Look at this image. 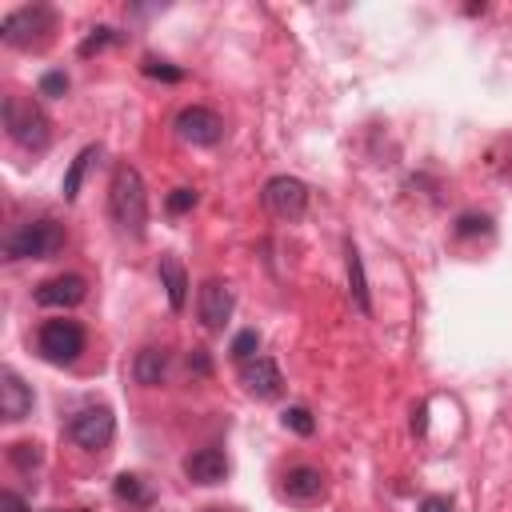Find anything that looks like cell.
Segmentation results:
<instances>
[{"mask_svg": "<svg viewBox=\"0 0 512 512\" xmlns=\"http://www.w3.org/2000/svg\"><path fill=\"white\" fill-rule=\"evenodd\" d=\"M108 212H112L120 232H128L132 240H144V232H148V188H144V176L132 164H116L112 168Z\"/></svg>", "mask_w": 512, "mask_h": 512, "instance_id": "cell-1", "label": "cell"}, {"mask_svg": "<svg viewBox=\"0 0 512 512\" xmlns=\"http://www.w3.org/2000/svg\"><path fill=\"white\" fill-rule=\"evenodd\" d=\"M56 28H60L56 8H48V4H24V8H16V12H8L0 20V40L8 48H20V52H40L56 36Z\"/></svg>", "mask_w": 512, "mask_h": 512, "instance_id": "cell-2", "label": "cell"}, {"mask_svg": "<svg viewBox=\"0 0 512 512\" xmlns=\"http://www.w3.org/2000/svg\"><path fill=\"white\" fill-rule=\"evenodd\" d=\"M4 132L12 144H20L24 152H44L52 144V120L44 116V108L28 96H4Z\"/></svg>", "mask_w": 512, "mask_h": 512, "instance_id": "cell-3", "label": "cell"}, {"mask_svg": "<svg viewBox=\"0 0 512 512\" xmlns=\"http://www.w3.org/2000/svg\"><path fill=\"white\" fill-rule=\"evenodd\" d=\"M64 248V224L40 216V220H28V224H16L8 236H4V256L8 260H48Z\"/></svg>", "mask_w": 512, "mask_h": 512, "instance_id": "cell-4", "label": "cell"}, {"mask_svg": "<svg viewBox=\"0 0 512 512\" xmlns=\"http://www.w3.org/2000/svg\"><path fill=\"white\" fill-rule=\"evenodd\" d=\"M88 344V332L80 320H44L40 332H36V352L48 360V364H72Z\"/></svg>", "mask_w": 512, "mask_h": 512, "instance_id": "cell-5", "label": "cell"}, {"mask_svg": "<svg viewBox=\"0 0 512 512\" xmlns=\"http://www.w3.org/2000/svg\"><path fill=\"white\" fill-rule=\"evenodd\" d=\"M116 436V416L108 404H88L68 420V440L84 452H104Z\"/></svg>", "mask_w": 512, "mask_h": 512, "instance_id": "cell-6", "label": "cell"}, {"mask_svg": "<svg viewBox=\"0 0 512 512\" xmlns=\"http://www.w3.org/2000/svg\"><path fill=\"white\" fill-rule=\"evenodd\" d=\"M176 136H180L184 144L212 148V144H220V136H224V120H220L212 108H204V104H188V108L176 112Z\"/></svg>", "mask_w": 512, "mask_h": 512, "instance_id": "cell-7", "label": "cell"}, {"mask_svg": "<svg viewBox=\"0 0 512 512\" xmlns=\"http://www.w3.org/2000/svg\"><path fill=\"white\" fill-rule=\"evenodd\" d=\"M264 208L280 220H300L308 212V184L296 176H272L264 184Z\"/></svg>", "mask_w": 512, "mask_h": 512, "instance_id": "cell-8", "label": "cell"}, {"mask_svg": "<svg viewBox=\"0 0 512 512\" xmlns=\"http://www.w3.org/2000/svg\"><path fill=\"white\" fill-rule=\"evenodd\" d=\"M280 496L296 508H312L324 500V472L316 464H292L280 476Z\"/></svg>", "mask_w": 512, "mask_h": 512, "instance_id": "cell-9", "label": "cell"}, {"mask_svg": "<svg viewBox=\"0 0 512 512\" xmlns=\"http://www.w3.org/2000/svg\"><path fill=\"white\" fill-rule=\"evenodd\" d=\"M232 308H236V296L224 280H204L200 284V296H196V312H200V324L208 332H220L228 320H232Z\"/></svg>", "mask_w": 512, "mask_h": 512, "instance_id": "cell-10", "label": "cell"}, {"mask_svg": "<svg viewBox=\"0 0 512 512\" xmlns=\"http://www.w3.org/2000/svg\"><path fill=\"white\" fill-rule=\"evenodd\" d=\"M32 296H36L40 308H76V304L88 296V280L76 276V272H60V276L40 280Z\"/></svg>", "mask_w": 512, "mask_h": 512, "instance_id": "cell-11", "label": "cell"}, {"mask_svg": "<svg viewBox=\"0 0 512 512\" xmlns=\"http://www.w3.org/2000/svg\"><path fill=\"white\" fill-rule=\"evenodd\" d=\"M240 384H244V392L256 396V400H276V396L284 392V376H280L276 360H268V356L244 360V364H240Z\"/></svg>", "mask_w": 512, "mask_h": 512, "instance_id": "cell-12", "label": "cell"}, {"mask_svg": "<svg viewBox=\"0 0 512 512\" xmlns=\"http://www.w3.org/2000/svg\"><path fill=\"white\" fill-rule=\"evenodd\" d=\"M184 476H188L192 484H220V480L228 476V456H224V448H216V444L196 448V452L184 460Z\"/></svg>", "mask_w": 512, "mask_h": 512, "instance_id": "cell-13", "label": "cell"}, {"mask_svg": "<svg viewBox=\"0 0 512 512\" xmlns=\"http://www.w3.org/2000/svg\"><path fill=\"white\" fill-rule=\"evenodd\" d=\"M32 412V388L12 372V368H4L0 372V416L4 420H24Z\"/></svg>", "mask_w": 512, "mask_h": 512, "instance_id": "cell-14", "label": "cell"}, {"mask_svg": "<svg viewBox=\"0 0 512 512\" xmlns=\"http://www.w3.org/2000/svg\"><path fill=\"white\" fill-rule=\"evenodd\" d=\"M112 496H116V504H124L128 512H148V508L156 504V492H152L148 480L136 476V472H120V476L112 480Z\"/></svg>", "mask_w": 512, "mask_h": 512, "instance_id": "cell-15", "label": "cell"}, {"mask_svg": "<svg viewBox=\"0 0 512 512\" xmlns=\"http://www.w3.org/2000/svg\"><path fill=\"white\" fill-rule=\"evenodd\" d=\"M160 284H164V292H168V308L180 312L184 300H188V272H184V264H180L172 252L160 256Z\"/></svg>", "mask_w": 512, "mask_h": 512, "instance_id": "cell-16", "label": "cell"}, {"mask_svg": "<svg viewBox=\"0 0 512 512\" xmlns=\"http://www.w3.org/2000/svg\"><path fill=\"white\" fill-rule=\"evenodd\" d=\"M132 376H136V384H144V388L164 384V376H168V352H164V348H140L136 360H132Z\"/></svg>", "mask_w": 512, "mask_h": 512, "instance_id": "cell-17", "label": "cell"}, {"mask_svg": "<svg viewBox=\"0 0 512 512\" xmlns=\"http://www.w3.org/2000/svg\"><path fill=\"white\" fill-rule=\"evenodd\" d=\"M344 256H348V284H352V300H356V308L368 316V312H372V296H368V276H364L360 248L348 240V244H344Z\"/></svg>", "mask_w": 512, "mask_h": 512, "instance_id": "cell-18", "label": "cell"}, {"mask_svg": "<svg viewBox=\"0 0 512 512\" xmlns=\"http://www.w3.org/2000/svg\"><path fill=\"white\" fill-rule=\"evenodd\" d=\"M96 156H100V144H88V148L76 152V160L64 172V200H76L80 196V184H84V176H88V168H92Z\"/></svg>", "mask_w": 512, "mask_h": 512, "instance_id": "cell-19", "label": "cell"}, {"mask_svg": "<svg viewBox=\"0 0 512 512\" xmlns=\"http://www.w3.org/2000/svg\"><path fill=\"white\" fill-rule=\"evenodd\" d=\"M8 460H12V468L32 472V468H40L44 452H40V444H36V440H16V444L8 448Z\"/></svg>", "mask_w": 512, "mask_h": 512, "instance_id": "cell-20", "label": "cell"}, {"mask_svg": "<svg viewBox=\"0 0 512 512\" xmlns=\"http://www.w3.org/2000/svg\"><path fill=\"white\" fill-rule=\"evenodd\" d=\"M280 424L292 428L296 436H312V432H316V420H312V412H308L304 404H288V408L280 412Z\"/></svg>", "mask_w": 512, "mask_h": 512, "instance_id": "cell-21", "label": "cell"}, {"mask_svg": "<svg viewBox=\"0 0 512 512\" xmlns=\"http://www.w3.org/2000/svg\"><path fill=\"white\" fill-rule=\"evenodd\" d=\"M488 168H492L496 176L512 180V136H504V140H496V144L488 148Z\"/></svg>", "mask_w": 512, "mask_h": 512, "instance_id": "cell-22", "label": "cell"}, {"mask_svg": "<svg viewBox=\"0 0 512 512\" xmlns=\"http://www.w3.org/2000/svg\"><path fill=\"white\" fill-rule=\"evenodd\" d=\"M452 232H456L460 240H468V236H484V232H492V220H488L484 212H460Z\"/></svg>", "mask_w": 512, "mask_h": 512, "instance_id": "cell-23", "label": "cell"}, {"mask_svg": "<svg viewBox=\"0 0 512 512\" xmlns=\"http://www.w3.org/2000/svg\"><path fill=\"white\" fill-rule=\"evenodd\" d=\"M256 348H260V336H256V328H244V332H236V340H232L228 356H232L236 364H244V360H252V356H256Z\"/></svg>", "mask_w": 512, "mask_h": 512, "instance_id": "cell-24", "label": "cell"}, {"mask_svg": "<svg viewBox=\"0 0 512 512\" xmlns=\"http://www.w3.org/2000/svg\"><path fill=\"white\" fill-rule=\"evenodd\" d=\"M144 76H152V80H168V84H176V80H184V68H172L168 60H156V56H144Z\"/></svg>", "mask_w": 512, "mask_h": 512, "instance_id": "cell-25", "label": "cell"}, {"mask_svg": "<svg viewBox=\"0 0 512 512\" xmlns=\"http://www.w3.org/2000/svg\"><path fill=\"white\" fill-rule=\"evenodd\" d=\"M120 36H116V28H92V36H84L80 40V56H92V52H100V48H108V44H116Z\"/></svg>", "mask_w": 512, "mask_h": 512, "instance_id": "cell-26", "label": "cell"}, {"mask_svg": "<svg viewBox=\"0 0 512 512\" xmlns=\"http://www.w3.org/2000/svg\"><path fill=\"white\" fill-rule=\"evenodd\" d=\"M164 208H168L172 216H180V212L196 208V188H172V192H168V200H164Z\"/></svg>", "mask_w": 512, "mask_h": 512, "instance_id": "cell-27", "label": "cell"}, {"mask_svg": "<svg viewBox=\"0 0 512 512\" xmlns=\"http://www.w3.org/2000/svg\"><path fill=\"white\" fill-rule=\"evenodd\" d=\"M68 92V76L64 72H44L40 76V96H64Z\"/></svg>", "mask_w": 512, "mask_h": 512, "instance_id": "cell-28", "label": "cell"}, {"mask_svg": "<svg viewBox=\"0 0 512 512\" xmlns=\"http://www.w3.org/2000/svg\"><path fill=\"white\" fill-rule=\"evenodd\" d=\"M0 508H4V512H28V504H24L16 492H0Z\"/></svg>", "mask_w": 512, "mask_h": 512, "instance_id": "cell-29", "label": "cell"}, {"mask_svg": "<svg viewBox=\"0 0 512 512\" xmlns=\"http://www.w3.org/2000/svg\"><path fill=\"white\" fill-rule=\"evenodd\" d=\"M420 512H452V504L444 496H424L420 500Z\"/></svg>", "mask_w": 512, "mask_h": 512, "instance_id": "cell-30", "label": "cell"}, {"mask_svg": "<svg viewBox=\"0 0 512 512\" xmlns=\"http://www.w3.org/2000/svg\"><path fill=\"white\" fill-rule=\"evenodd\" d=\"M204 512H236V508H224V504H216V508H204Z\"/></svg>", "mask_w": 512, "mask_h": 512, "instance_id": "cell-31", "label": "cell"}, {"mask_svg": "<svg viewBox=\"0 0 512 512\" xmlns=\"http://www.w3.org/2000/svg\"><path fill=\"white\" fill-rule=\"evenodd\" d=\"M72 512H84V508H72Z\"/></svg>", "mask_w": 512, "mask_h": 512, "instance_id": "cell-32", "label": "cell"}]
</instances>
